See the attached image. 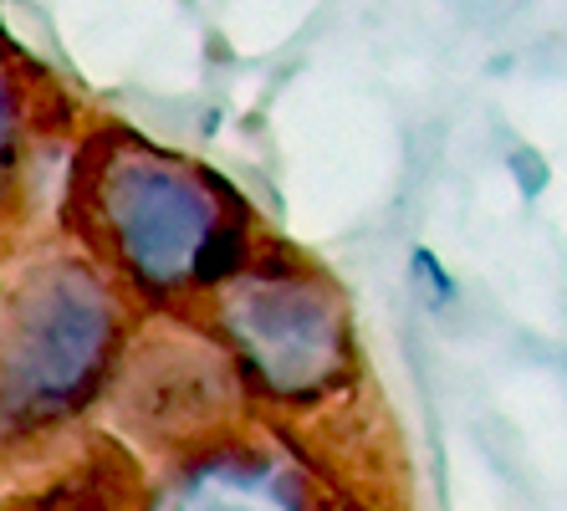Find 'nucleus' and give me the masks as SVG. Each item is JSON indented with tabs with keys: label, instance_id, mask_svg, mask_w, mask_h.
<instances>
[{
	"label": "nucleus",
	"instance_id": "1",
	"mask_svg": "<svg viewBox=\"0 0 567 511\" xmlns=\"http://www.w3.org/2000/svg\"><path fill=\"white\" fill-rule=\"evenodd\" d=\"M107 246L144 292L210 287L236 266L230 221L205 174L164 154L107 159L97 184Z\"/></svg>",
	"mask_w": 567,
	"mask_h": 511
},
{
	"label": "nucleus",
	"instance_id": "2",
	"mask_svg": "<svg viewBox=\"0 0 567 511\" xmlns=\"http://www.w3.org/2000/svg\"><path fill=\"white\" fill-rule=\"evenodd\" d=\"M118 307L87 272L31 282L0 343V420L37 425L66 415L97 384L113 348Z\"/></svg>",
	"mask_w": 567,
	"mask_h": 511
},
{
	"label": "nucleus",
	"instance_id": "3",
	"mask_svg": "<svg viewBox=\"0 0 567 511\" xmlns=\"http://www.w3.org/2000/svg\"><path fill=\"white\" fill-rule=\"evenodd\" d=\"M225 333L246 374L277 399H312L348 368V317L322 282L256 276L225 297Z\"/></svg>",
	"mask_w": 567,
	"mask_h": 511
},
{
	"label": "nucleus",
	"instance_id": "4",
	"mask_svg": "<svg viewBox=\"0 0 567 511\" xmlns=\"http://www.w3.org/2000/svg\"><path fill=\"white\" fill-rule=\"evenodd\" d=\"M302 481L271 456L251 450H220V456L199 460L185 481L174 486L164 507H297Z\"/></svg>",
	"mask_w": 567,
	"mask_h": 511
},
{
	"label": "nucleus",
	"instance_id": "5",
	"mask_svg": "<svg viewBox=\"0 0 567 511\" xmlns=\"http://www.w3.org/2000/svg\"><path fill=\"white\" fill-rule=\"evenodd\" d=\"M410 282L424 307H450V302H455V282H450V272L440 266V256L430 246H420L410 256Z\"/></svg>",
	"mask_w": 567,
	"mask_h": 511
},
{
	"label": "nucleus",
	"instance_id": "6",
	"mask_svg": "<svg viewBox=\"0 0 567 511\" xmlns=\"http://www.w3.org/2000/svg\"><path fill=\"white\" fill-rule=\"evenodd\" d=\"M11 154H16V92L0 72V184L11 174Z\"/></svg>",
	"mask_w": 567,
	"mask_h": 511
},
{
	"label": "nucleus",
	"instance_id": "7",
	"mask_svg": "<svg viewBox=\"0 0 567 511\" xmlns=\"http://www.w3.org/2000/svg\"><path fill=\"white\" fill-rule=\"evenodd\" d=\"M537 164H542L537 154H512V170H522V174H527V195H537V190H542V180H547V170H537Z\"/></svg>",
	"mask_w": 567,
	"mask_h": 511
}]
</instances>
